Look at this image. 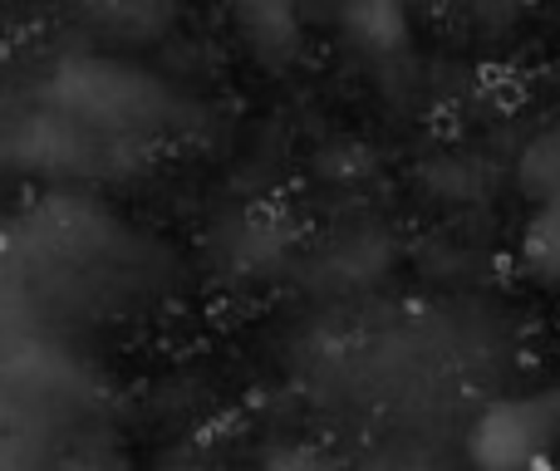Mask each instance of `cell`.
Instances as JSON below:
<instances>
[{
	"instance_id": "obj_2",
	"label": "cell",
	"mask_w": 560,
	"mask_h": 471,
	"mask_svg": "<svg viewBox=\"0 0 560 471\" xmlns=\"http://www.w3.org/2000/svg\"><path fill=\"white\" fill-rule=\"evenodd\" d=\"M522 260L541 285L560 290V202L532 207V222L522 232Z\"/></svg>"
},
{
	"instance_id": "obj_1",
	"label": "cell",
	"mask_w": 560,
	"mask_h": 471,
	"mask_svg": "<svg viewBox=\"0 0 560 471\" xmlns=\"http://www.w3.org/2000/svg\"><path fill=\"white\" fill-rule=\"evenodd\" d=\"M560 437V393H516L492 403L472 427L477 471H541Z\"/></svg>"
},
{
	"instance_id": "obj_3",
	"label": "cell",
	"mask_w": 560,
	"mask_h": 471,
	"mask_svg": "<svg viewBox=\"0 0 560 471\" xmlns=\"http://www.w3.org/2000/svg\"><path fill=\"white\" fill-rule=\"evenodd\" d=\"M522 187H526V197H532V207L560 202V123L546 128L522 153Z\"/></svg>"
}]
</instances>
